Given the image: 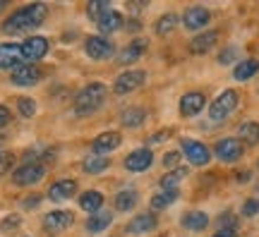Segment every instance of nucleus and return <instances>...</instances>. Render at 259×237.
Masks as SVG:
<instances>
[{"label": "nucleus", "instance_id": "nucleus-1", "mask_svg": "<svg viewBox=\"0 0 259 237\" xmlns=\"http://www.w3.org/2000/svg\"><path fill=\"white\" fill-rule=\"evenodd\" d=\"M48 17V8L44 3H31L24 8L15 10L5 22H3V31L5 34H29L36 27L44 24V19Z\"/></svg>", "mask_w": 259, "mask_h": 237}, {"label": "nucleus", "instance_id": "nucleus-2", "mask_svg": "<svg viewBox=\"0 0 259 237\" xmlns=\"http://www.w3.org/2000/svg\"><path fill=\"white\" fill-rule=\"evenodd\" d=\"M106 96H108V89H106V84H101V82L87 84L82 91L74 96V103H72L74 113H77L79 118L94 115V113H96V110H99V108L103 106Z\"/></svg>", "mask_w": 259, "mask_h": 237}, {"label": "nucleus", "instance_id": "nucleus-3", "mask_svg": "<svg viewBox=\"0 0 259 237\" xmlns=\"http://www.w3.org/2000/svg\"><path fill=\"white\" fill-rule=\"evenodd\" d=\"M238 103H240V93L235 91V89H226V91L219 93V96L213 99V103L209 106V118H211L213 122H221V120H226L233 110L238 108Z\"/></svg>", "mask_w": 259, "mask_h": 237}, {"label": "nucleus", "instance_id": "nucleus-4", "mask_svg": "<svg viewBox=\"0 0 259 237\" xmlns=\"http://www.w3.org/2000/svg\"><path fill=\"white\" fill-rule=\"evenodd\" d=\"M44 175H46V165L38 163V161H27V163L19 165L17 170L12 173V180L19 187H31V184L41 182Z\"/></svg>", "mask_w": 259, "mask_h": 237}, {"label": "nucleus", "instance_id": "nucleus-5", "mask_svg": "<svg viewBox=\"0 0 259 237\" xmlns=\"http://www.w3.org/2000/svg\"><path fill=\"white\" fill-rule=\"evenodd\" d=\"M242 154H245V144H242L240 139H221L219 144L213 146V156L221 161V163H235V161H240Z\"/></svg>", "mask_w": 259, "mask_h": 237}, {"label": "nucleus", "instance_id": "nucleus-6", "mask_svg": "<svg viewBox=\"0 0 259 237\" xmlns=\"http://www.w3.org/2000/svg\"><path fill=\"white\" fill-rule=\"evenodd\" d=\"M144 79H147V72H144V70H127V72H122L120 77L115 79L113 91H115V96H127V93L137 91L139 86L144 84Z\"/></svg>", "mask_w": 259, "mask_h": 237}, {"label": "nucleus", "instance_id": "nucleus-7", "mask_svg": "<svg viewBox=\"0 0 259 237\" xmlns=\"http://www.w3.org/2000/svg\"><path fill=\"white\" fill-rule=\"evenodd\" d=\"M183 156H185L187 161L197 168H202L211 161V151H209V146L202 144V141H197V139H183Z\"/></svg>", "mask_w": 259, "mask_h": 237}, {"label": "nucleus", "instance_id": "nucleus-8", "mask_svg": "<svg viewBox=\"0 0 259 237\" xmlns=\"http://www.w3.org/2000/svg\"><path fill=\"white\" fill-rule=\"evenodd\" d=\"M12 84H17V86H34L44 79V70L38 67V65H19L12 70Z\"/></svg>", "mask_w": 259, "mask_h": 237}, {"label": "nucleus", "instance_id": "nucleus-9", "mask_svg": "<svg viewBox=\"0 0 259 237\" xmlns=\"http://www.w3.org/2000/svg\"><path fill=\"white\" fill-rule=\"evenodd\" d=\"M72 223H74V213L72 211H65V209L51 211V213L44 216V230H46V232H63V230H67Z\"/></svg>", "mask_w": 259, "mask_h": 237}, {"label": "nucleus", "instance_id": "nucleus-10", "mask_svg": "<svg viewBox=\"0 0 259 237\" xmlns=\"http://www.w3.org/2000/svg\"><path fill=\"white\" fill-rule=\"evenodd\" d=\"M46 53H48V41L44 36H31L22 43V55H24L27 65H36Z\"/></svg>", "mask_w": 259, "mask_h": 237}, {"label": "nucleus", "instance_id": "nucleus-11", "mask_svg": "<svg viewBox=\"0 0 259 237\" xmlns=\"http://www.w3.org/2000/svg\"><path fill=\"white\" fill-rule=\"evenodd\" d=\"M209 22H211V12L206 8H202V5L187 8L185 15H183V24H185V29H190V31H199V29H204Z\"/></svg>", "mask_w": 259, "mask_h": 237}, {"label": "nucleus", "instance_id": "nucleus-12", "mask_svg": "<svg viewBox=\"0 0 259 237\" xmlns=\"http://www.w3.org/2000/svg\"><path fill=\"white\" fill-rule=\"evenodd\" d=\"M84 51L92 60H108L113 55V43L103 36H89L84 43Z\"/></svg>", "mask_w": 259, "mask_h": 237}, {"label": "nucleus", "instance_id": "nucleus-13", "mask_svg": "<svg viewBox=\"0 0 259 237\" xmlns=\"http://www.w3.org/2000/svg\"><path fill=\"white\" fill-rule=\"evenodd\" d=\"M19 65H24L22 46H17V43H0V70H15Z\"/></svg>", "mask_w": 259, "mask_h": 237}, {"label": "nucleus", "instance_id": "nucleus-14", "mask_svg": "<svg viewBox=\"0 0 259 237\" xmlns=\"http://www.w3.org/2000/svg\"><path fill=\"white\" fill-rule=\"evenodd\" d=\"M151 163H154L151 149H137V151H132V154L125 158V168H127L130 173H144Z\"/></svg>", "mask_w": 259, "mask_h": 237}, {"label": "nucleus", "instance_id": "nucleus-15", "mask_svg": "<svg viewBox=\"0 0 259 237\" xmlns=\"http://www.w3.org/2000/svg\"><path fill=\"white\" fill-rule=\"evenodd\" d=\"M120 144H122V137L118 132H101L92 141V151L99 156H106V154H111V151H115Z\"/></svg>", "mask_w": 259, "mask_h": 237}, {"label": "nucleus", "instance_id": "nucleus-16", "mask_svg": "<svg viewBox=\"0 0 259 237\" xmlns=\"http://www.w3.org/2000/svg\"><path fill=\"white\" fill-rule=\"evenodd\" d=\"M147 48H149V41L147 38H135L130 46H125L120 51V55H118V63L120 65H132V63H137L142 55L147 53Z\"/></svg>", "mask_w": 259, "mask_h": 237}, {"label": "nucleus", "instance_id": "nucleus-17", "mask_svg": "<svg viewBox=\"0 0 259 237\" xmlns=\"http://www.w3.org/2000/svg\"><path fill=\"white\" fill-rule=\"evenodd\" d=\"M158 225V218L149 211V213H139V216H135V218L127 223V232H132V235H144V232H151V230H156Z\"/></svg>", "mask_w": 259, "mask_h": 237}, {"label": "nucleus", "instance_id": "nucleus-18", "mask_svg": "<svg viewBox=\"0 0 259 237\" xmlns=\"http://www.w3.org/2000/svg\"><path fill=\"white\" fill-rule=\"evenodd\" d=\"M204 103H206V99H204L202 91H190L180 99V113H183L185 118H192L197 113H202Z\"/></svg>", "mask_w": 259, "mask_h": 237}, {"label": "nucleus", "instance_id": "nucleus-19", "mask_svg": "<svg viewBox=\"0 0 259 237\" xmlns=\"http://www.w3.org/2000/svg\"><path fill=\"white\" fill-rule=\"evenodd\" d=\"M216 41H219V31H204V34H197V36L190 41L187 48H190V53H194V55H204L216 46Z\"/></svg>", "mask_w": 259, "mask_h": 237}, {"label": "nucleus", "instance_id": "nucleus-20", "mask_svg": "<svg viewBox=\"0 0 259 237\" xmlns=\"http://www.w3.org/2000/svg\"><path fill=\"white\" fill-rule=\"evenodd\" d=\"M74 192H77V180H60V182L51 184L48 199L51 201H67L74 197Z\"/></svg>", "mask_w": 259, "mask_h": 237}, {"label": "nucleus", "instance_id": "nucleus-21", "mask_svg": "<svg viewBox=\"0 0 259 237\" xmlns=\"http://www.w3.org/2000/svg\"><path fill=\"white\" fill-rule=\"evenodd\" d=\"M122 24H125L122 15L118 12V10H113V8L108 10V12H106V15H103V17L99 19V22H96V27L101 29L103 34H113V31H118V29H120Z\"/></svg>", "mask_w": 259, "mask_h": 237}, {"label": "nucleus", "instance_id": "nucleus-22", "mask_svg": "<svg viewBox=\"0 0 259 237\" xmlns=\"http://www.w3.org/2000/svg\"><path fill=\"white\" fill-rule=\"evenodd\" d=\"M257 72H259V60H257V58H245L242 63L235 65L233 77H235L238 82H247V79H252Z\"/></svg>", "mask_w": 259, "mask_h": 237}, {"label": "nucleus", "instance_id": "nucleus-23", "mask_svg": "<svg viewBox=\"0 0 259 237\" xmlns=\"http://www.w3.org/2000/svg\"><path fill=\"white\" fill-rule=\"evenodd\" d=\"M108 165H111V158H108V156H99V154H89L82 161L84 173H89V175L103 173V170H108Z\"/></svg>", "mask_w": 259, "mask_h": 237}, {"label": "nucleus", "instance_id": "nucleus-24", "mask_svg": "<svg viewBox=\"0 0 259 237\" xmlns=\"http://www.w3.org/2000/svg\"><path fill=\"white\" fill-rule=\"evenodd\" d=\"M111 211H96V213H92L89 218H87V230L92 232V235H96V232H103V230L111 225Z\"/></svg>", "mask_w": 259, "mask_h": 237}, {"label": "nucleus", "instance_id": "nucleus-25", "mask_svg": "<svg viewBox=\"0 0 259 237\" xmlns=\"http://www.w3.org/2000/svg\"><path fill=\"white\" fill-rule=\"evenodd\" d=\"M209 225V216L204 211H190L183 216V228L192 230V232H199V230H206Z\"/></svg>", "mask_w": 259, "mask_h": 237}, {"label": "nucleus", "instance_id": "nucleus-26", "mask_svg": "<svg viewBox=\"0 0 259 237\" xmlns=\"http://www.w3.org/2000/svg\"><path fill=\"white\" fill-rule=\"evenodd\" d=\"M79 206H82V211H89V216H92V213H96V211H101L103 194L101 192H96V189L84 192L82 197H79Z\"/></svg>", "mask_w": 259, "mask_h": 237}, {"label": "nucleus", "instance_id": "nucleus-27", "mask_svg": "<svg viewBox=\"0 0 259 237\" xmlns=\"http://www.w3.org/2000/svg\"><path fill=\"white\" fill-rule=\"evenodd\" d=\"M139 201V194L137 189H122L118 192V197H115V211H120V213H127L137 206Z\"/></svg>", "mask_w": 259, "mask_h": 237}, {"label": "nucleus", "instance_id": "nucleus-28", "mask_svg": "<svg viewBox=\"0 0 259 237\" xmlns=\"http://www.w3.org/2000/svg\"><path fill=\"white\" fill-rule=\"evenodd\" d=\"M144 120H147V110L144 108H127V110H122V115H120L122 127H130V129L144 125Z\"/></svg>", "mask_w": 259, "mask_h": 237}, {"label": "nucleus", "instance_id": "nucleus-29", "mask_svg": "<svg viewBox=\"0 0 259 237\" xmlns=\"http://www.w3.org/2000/svg\"><path fill=\"white\" fill-rule=\"evenodd\" d=\"M238 134H240L242 144L257 146L259 144V122H242L240 129H238Z\"/></svg>", "mask_w": 259, "mask_h": 237}, {"label": "nucleus", "instance_id": "nucleus-30", "mask_svg": "<svg viewBox=\"0 0 259 237\" xmlns=\"http://www.w3.org/2000/svg\"><path fill=\"white\" fill-rule=\"evenodd\" d=\"M178 199V189H163V192H156L151 197V209L154 211H161V209H168L173 201Z\"/></svg>", "mask_w": 259, "mask_h": 237}, {"label": "nucleus", "instance_id": "nucleus-31", "mask_svg": "<svg viewBox=\"0 0 259 237\" xmlns=\"http://www.w3.org/2000/svg\"><path fill=\"white\" fill-rule=\"evenodd\" d=\"M187 177V168H176V170H170L161 177V187L163 189H178V184L183 182Z\"/></svg>", "mask_w": 259, "mask_h": 237}, {"label": "nucleus", "instance_id": "nucleus-32", "mask_svg": "<svg viewBox=\"0 0 259 237\" xmlns=\"http://www.w3.org/2000/svg\"><path fill=\"white\" fill-rule=\"evenodd\" d=\"M178 15H173V12H166V15H161V19L156 22V34L158 36H168L170 31H176L178 27Z\"/></svg>", "mask_w": 259, "mask_h": 237}, {"label": "nucleus", "instance_id": "nucleus-33", "mask_svg": "<svg viewBox=\"0 0 259 237\" xmlns=\"http://www.w3.org/2000/svg\"><path fill=\"white\" fill-rule=\"evenodd\" d=\"M108 10H111V5H108L106 0H92V3L87 5V12H89V17H92L94 22H99Z\"/></svg>", "mask_w": 259, "mask_h": 237}, {"label": "nucleus", "instance_id": "nucleus-34", "mask_svg": "<svg viewBox=\"0 0 259 237\" xmlns=\"http://www.w3.org/2000/svg\"><path fill=\"white\" fill-rule=\"evenodd\" d=\"M17 108H19V115H22V118H34L36 103H34L31 99H27V96H22V99L17 101Z\"/></svg>", "mask_w": 259, "mask_h": 237}, {"label": "nucleus", "instance_id": "nucleus-35", "mask_svg": "<svg viewBox=\"0 0 259 237\" xmlns=\"http://www.w3.org/2000/svg\"><path fill=\"white\" fill-rule=\"evenodd\" d=\"M12 165H15V154H10V151H0V175H5L12 170Z\"/></svg>", "mask_w": 259, "mask_h": 237}, {"label": "nucleus", "instance_id": "nucleus-36", "mask_svg": "<svg viewBox=\"0 0 259 237\" xmlns=\"http://www.w3.org/2000/svg\"><path fill=\"white\" fill-rule=\"evenodd\" d=\"M180 158H183V151H168L166 156H163V165L166 168H170V170H176V168H180Z\"/></svg>", "mask_w": 259, "mask_h": 237}, {"label": "nucleus", "instance_id": "nucleus-37", "mask_svg": "<svg viewBox=\"0 0 259 237\" xmlns=\"http://www.w3.org/2000/svg\"><path fill=\"white\" fill-rule=\"evenodd\" d=\"M259 213V199L254 197V199H247L245 204H242V216H247V218H252V216H257Z\"/></svg>", "mask_w": 259, "mask_h": 237}, {"label": "nucleus", "instance_id": "nucleus-38", "mask_svg": "<svg viewBox=\"0 0 259 237\" xmlns=\"http://www.w3.org/2000/svg\"><path fill=\"white\" fill-rule=\"evenodd\" d=\"M19 223H22V218H19V216H8V218L0 223V232H12Z\"/></svg>", "mask_w": 259, "mask_h": 237}, {"label": "nucleus", "instance_id": "nucleus-39", "mask_svg": "<svg viewBox=\"0 0 259 237\" xmlns=\"http://www.w3.org/2000/svg\"><path fill=\"white\" fill-rule=\"evenodd\" d=\"M235 55H238V51L235 48H226V51H221V55H219V63L221 65H228L235 60Z\"/></svg>", "mask_w": 259, "mask_h": 237}, {"label": "nucleus", "instance_id": "nucleus-40", "mask_svg": "<svg viewBox=\"0 0 259 237\" xmlns=\"http://www.w3.org/2000/svg\"><path fill=\"white\" fill-rule=\"evenodd\" d=\"M219 223H221V230H235V218H233L231 213H223Z\"/></svg>", "mask_w": 259, "mask_h": 237}, {"label": "nucleus", "instance_id": "nucleus-41", "mask_svg": "<svg viewBox=\"0 0 259 237\" xmlns=\"http://www.w3.org/2000/svg\"><path fill=\"white\" fill-rule=\"evenodd\" d=\"M10 120H12V115H10V110L5 108V106H0V127H5V125H10Z\"/></svg>", "mask_w": 259, "mask_h": 237}, {"label": "nucleus", "instance_id": "nucleus-42", "mask_svg": "<svg viewBox=\"0 0 259 237\" xmlns=\"http://www.w3.org/2000/svg\"><path fill=\"white\" fill-rule=\"evenodd\" d=\"M168 137H170V129H161V132H156V137H151V144H158V141H163Z\"/></svg>", "mask_w": 259, "mask_h": 237}, {"label": "nucleus", "instance_id": "nucleus-43", "mask_svg": "<svg viewBox=\"0 0 259 237\" xmlns=\"http://www.w3.org/2000/svg\"><path fill=\"white\" fill-rule=\"evenodd\" d=\"M213 237H235V230H221V232H216Z\"/></svg>", "mask_w": 259, "mask_h": 237}, {"label": "nucleus", "instance_id": "nucleus-44", "mask_svg": "<svg viewBox=\"0 0 259 237\" xmlns=\"http://www.w3.org/2000/svg\"><path fill=\"white\" fill-rule=\"evenodd\" d=\"M238 180H250V170H242V173L238 175Z\"/></svg>", "mask_w": 259, "mask_h": 237}, {"label": "nucleus", "instance_id": "nucleus-45", "mask_svg": "<svg viewBox=\"0 0 259 237\" xmlns=\"http://www.w3.org/2000/svg\"><path fill=\"white\" fill-rule=\"evenodd\" d=\"M3 146H5V137H3V134H0V149H3Z\"/></svg>", "mask_w": 259, "mask_h": 237}, {"label": "nucleus", "instance_id": "nucleus-46", "mask_svg": "<svg viewBox=\"0 0 259 237\" xmlns=\"http://www.w3.org/2000/svg\"><path fill=\"white\" fill-rule=\"evenodd\" d=\"M5 5H8V3H5V0H0V10L5 8Z\"/></svg>", "mask_w": 259, "mask_h": 237}]
</instances>
